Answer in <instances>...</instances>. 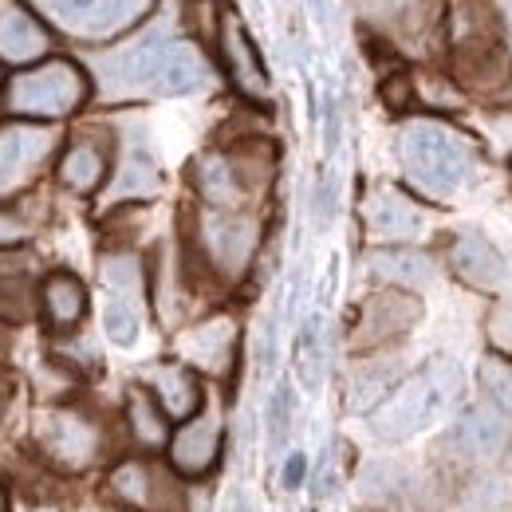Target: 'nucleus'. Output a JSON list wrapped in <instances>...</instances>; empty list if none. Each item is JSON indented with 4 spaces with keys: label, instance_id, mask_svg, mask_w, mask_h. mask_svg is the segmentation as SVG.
<instances>
[{
    "label": "nucleus",
    "instance_id": "f257e3e1",
    "mask_svg": "<svg viewBox=\"0 0 512 512\" xmlns=\"http://www.w3.org/2000/svg\"><path fill=\"white\" fill-rule=\"evenodd\" d=\"M103 87L111 95H193L205 87L209 67L190 40L150 32L99 60Z\"/></svg>",
    "mask_w": 512,
    "mask_h": 512
},
{
    "label": "nucleus",
    "instance_id": "f03ea898",
    "mask_svg": "<svg viewBox=\"0 0 512 512\" xmlns=\"http://www.w3.org/2000/svg\"><path fill=\"white\" fill-rule=\"evenodd\" d=\"M398 162H402L410 186H418L426 197H449L473 178L477 150L449 123L414 119L398 130Z\"/></svg>",
    "mask_w": 512,
    "mask_h": 512
},
{
    "label": "nucleus",
    "instance_id": "7ed1b4c3",
    "mask_svg": "<svg viewBox=\"0 0 512 512\" xmlns=\"http://www.w3.org/2000/svg\"><path fill=\"white\" fill-rule=\"evenodd\" d=\"M91 99V75L67 56H48L44 64L24 67L4 83V111L24 123H60L83 111Z\"/></svg>",
    "mask_w": 512,
    "mask_h": 512
},
{
    "label": "nucleus",
    "instance_id": "20e7f679",
    "mask_svg": "<svg viewBox=\"0 0 512 512\" xmlns=\"http://www.w3.org/2000/svg\"><path fill=\"white\" fill-rule=\"evenodd\" d=\"M457 390H461V371L446 359L414 371L410 379L394 383V390L371 410V418H367L371 434L379 442H406V438L422 434L434 418L446 414V406L457 398Z\"/></svg>",
    "mask_w": 512,
    "mask_h": 512
},
{
    "label": "nucleus",
    "instance_id": "39448f33",
    "mask_svg": "<svg viewBox=\"0 0 512 512\" xmlns=\"http://www.w3.org/2000/svg\"><path fill=\"white\" fill-rule=\"evenodd\" d=\"M449 44H453V64L457 79L473 91H501L509 83L512 64L501 44L497 16L481 0H453L449 8Z\"/></svg>",
    "mask_w": 512,
    "mask_h": 512
},
{
    "label": "nucleus",
    "instance_id": "423d86ee",
    "mask_svg": "<svg viewBox=\"0 0 512 512\" xmlns=\"http://www.w3.org/2000/svg\"><path fill=\"white\" fill-rule=\"evenodd\" d=\"M36 449L48 469L60 473H87L107 461L111 453V434L103 418H95L87 406H48L36 418Z\"/></svg>",
    "mask_w": 512,
    "mask_h": 512
},
{
    "label": "nucleus",
    "instance_id": "0eeeda50",
    "mask_svg": "<svg viewBox=\"0 0 512 512\" xmlns=\"http://www.w3.org/2000/svg\"><path fill=\"white\" fill-rule=\"evenodd\" d=\"M36 16L83 44H107L115 36L130 32L150 8L154 0H32Z\"/></svg>",
    "mask_w": 512,
    "mask_h": 512
},
{
    "label": "nucleus",
    "instance_id": "6e6552de",
    "mask_svg": "<svg viewBox=\"0 0 512 512\" xmlns=\"http://www.w3.org/2000/svg\"><path fill=\"white\" fill-rule=\"evenodd\" d=\"M197 256L217 280H241L256 260L260 249V221L249 209L237 213H217L205 209L197 217Z\"/></svg>",
    "mask_w": 512,
    "mask_h": 512
},
{
    "label": "nucleus",
    "instance_id": "1a4fd4ad",
    "mask_svg": "<svg viewBox=\"0 0 512 512\" xmlns=\"http://www.w3.org/2000/svg\"><path fill=\"white\" fill-rule=\"evenodd\" d=\"M107 497L130 512H190L182 477L154 457L115 461L107 473Z\"/></svg>",
    "mask_w": 512,
    "mask_h": 512
},
{
    "label": "nucleus",
    "instance_id": "9d476101",
    "mask_svg": "<svg viewBox=\"0 0 512 512\" xmlns=\"http://www.w3.org/2000/svg\"><path fill=\"white\" fill-rule=\"evenodd\" d=\"M56 150H60V130L48 123H24V119L0 123V205L28 190L44 174Z\"/></svg>",
    "mask_w": 512,
    "mask_h": 512
},
{
    "label": "nucleus",
    "instance_id": "9b49d317",
    "mask_svg": "<svg viewBox=\"0 0 512 512\" xmlns=\"http://www.w3.org/2000/svg\"><path fill=\"white\" fill-rule=\"evenodd\" d=\"M213 48L221 56V67H225L229 83L237 87V95H245L249 103H268L272 99V79H268V67L260 60V48L253 44L245 20L233 8H221Z\"/></svg>",
    "mask_w": 512,
    "mask_h": 512
},
{
    "label": "nucleus",
    "instance_id": "f8f14e48",
    "mask_svg": "<svg viewBox=\"0 0 512 512\" xmlns=\"http://www.w3.org/2000/svg\"><path fill=\"white\" fill-rule=\"evenodd\" d=\"M418 320H422V304L410 292L379 288L359 304V316L351 327V347L355 351H383L394 339H402Z\"/></svg>",
    "mask_w": 512,
    "mask_h": 512
},
{
    "label": "nucleus",
    "instance_id": "ddd939ff",
    "mask_svg": "<svg viewBox=\"0 0 512 512\" xmlns=\"http://www.w3.org/2000/svg\"><path fill=\"white\" fill-rule=\"evenodd\" d=\"M221 446H225V422L217 406H201L190 422H182L170 434L166 446V465L182 477V481H197L209 477L221 461Z\"/></svg>",
    "mask_w": 512,
    "mask_h": 512
},
{
    "label": "nucleus",
    "instance_id": "4468645a",
    "mask_svg": "<svg viewBox=\"0 0 512 512\" xmlns=\"http://www.w3.org/2000/svg\"><path fill=\"white\" fill-rule=\"evenodd\" d=\"M52 28L24 0H0V67H36L52 56Z\"/></svg>",
    "mask_w": 512,
    "mask_h": 512
},
{
    "label": "nucleus",
    "instance_id": "2eb2a0df",
    "mask_svg": "<svg viewBox=\"0 0 512 512\" xmlns=\"http://www.w3.org/2000/svg\"><path fill=\"white\" fill-rule=\"evenodd\" d=\"M363 225H367V237H375L379 245H410L422 237L426 213L406 190L375 186L363 201Z\"/></svg>",
    "mask_w": 512,
    "mask_h": 512
},
{
    "label": "nucleus",
    "instance_id": "dca6fc26",
    "mask_svg": "<svg viewBox=\"0 0 512 512\" xmlns=\"http://www.w3.org/2000/svg\"><path fill=\"white\" fill-rule=\"evenodd\" d=\"M512 442V418H505L497 406H469L453 430H449V446L461 461H497Z\"/></svg>",
    "mask_w": 512,
    "mask_h": 512
},
{
    "label": "nucleus",
    "instance_id": "f3484780",
    "mask_svg": "<svg viewBox=\"0 0 512 512\" xmlns=\"http://www.w3.org/2000/svg\"><path fill=\"white\" fill-rule=\"evenodd\" d=\"M193 186H197V197L205 201V209H217V213H237L253 197V186L245 182L237 158L225 154V150L197 154V162H193Z\"/></svg>",
    "mask_w": 512,
    "mask_h": 512
},
{
    "label": "nucleus",
    "instance_id": "a211bd4d",
    "mask_svg": "<svg viewBox=\"0 0 512 512\" xmlns=\"http://www.w3.org/2000/svg\"><path fill=\"white\" fill-rule=\"evenodd\" d=\"M449 268H453L457 280H465L477 292H497L509 280L505 256L481 229H461L449 241Z\"/></svg>",
    "mask_w": 512,
    "mask_h": 512
},
{
    "label": "nucleus",
    "instance_id": "6ab92c4d",
    "mask_svg": "<svg viewBox=\"0 0 512 512\" xmlns=\"http://www.w3.org/2000/svg\"><path fill=\"white\" fill-rule=\"evenodd\" d=\"M56 178H60V186L67 193H79V197H91V193L107 190V178H111V146L99 134H75L64 150H60Z\"/></svg>",
    "mask_w": 512,
    "mask_h": 512
},
{
    "label": "nucleus",
    "instance_id": "aec40b11",
    "mask_svg": "<svg viewBox=\"0 0 512 512\" xmlns=\"http://www.w3.org/2000/svg\"><path fill=\"white\" fill-rule=\"evenodd\" d=\"M178 355L193 371L225 375L237 359V323L229 316H213V320L197 323L178 339Z\"/></svg>",
    "mask_w": 512,
    "mask_h": 512
},
{
    "label": "nucleus",
    "instance_id": "412c9836",
    "mask_svg": "<svg viewBox=\"0 0 512 512\" xmlns=\"http://www.w3.org/2000/svg\"><path fill=\"white\" fill-rule=\"evenodd\" d=\"M36 304H40V320L48 323V331L67 335V331H75L79 323L87 320L91 296H87V284H83L75 272L56 268V272H48V276L40 280Z\"/></svg>",
    "mask_w": 512,
    "mask_h": 512
},
{
    "label": "nucleus",
    "instance_id": "4be33fe9",
    "mask_svg": "<svg viewBox=\"0 0 512 512\" xmlns=\"http://www.w3.org/2000/svg\"><path fill=\"white\" fill-rule=\"evenodd\" d=\"M146 390L158 398V406L166 410L170 422H190L193 414L205 406V386H201V375L186 367L182 359L178 363H154L146 371Z\"/></svg>",
    "mask_w": 512,
    "mask_h": 512
},
{
    "label": "nucleus",
    "instance_id": "5701e85b",
    "mask_svg": "<svg viewBox=\"0 0 512 512\" xmlns=\"http://www.w3.org/2000/svg\"><path fill=\"white\" fill-rule=\"evenodd\" d=\"M367 272L383 284V288H398V292H418L434 280V260L410 245H383L367 256Z\"/></svg>",
    "mask_w": 512,
    "mask_h": 512
},
{
    "label": "nucleus",
    "instance_id": "b1692460",
    "mask_svg": "<svg viewBox=\"0 0 512 512\" xmlns=\"http://www.w3.org/2000/svg\"><path fill=\"white\" fill-rule=\"evenodd\" d=\"M158 190H162V174H158L154 154H150L146 146H127V154H123L119 170H115V174H111V182H107L103 201H107V205L146 201V197H154Z\"/></svg>",
    "mask_w": 512,
    "mask_h": 512
},
{
    "label": "nucleus",
    "instance_id": "393cba45",
    "mask_svg": "<svg viewBox=\"0 0 512 512\" xmlns=\"http://www.w3.org/2000/svg\"><path fill=\"white\" fill-rule=\"evenodd\" d=\"M127 430L130 438L142 449H162L170 446V418L158 406V398L146 386H130L127 390Z\"/></svg>",
    "mask_w": 512,
    "mask_h": 512
},
{
    "label": "nucleus",
    "instance_id": "a878e982",
    "mask_svg": "<svg viewBox=\"0 0 512 512\" xmlns=\"http://www.w3.org/2000/svg\"><path fill=\"white\" fill-rule=\"evenodd\" d=\"M99 280H103V288L111 296L138 304V296L146 292V264L130 249H115V253H107L99 260Z\"/></svg>",
    "mask_w": 512,
    "mask_h": 512
},
{
    "label": "nucleus",
    "instance_id": "bb28decb",
    "mask_svg": "<svg viewBox=\"0 0 512 512\" xmlns=\"http://www.w3.org/2000/svg\"><path fill=\"white\" fill-rule=\"evenodd\" d=\"M323 371H327V351H323V316H312V320L300 327V339H296V375L304 390H320L323 386Z\"/></svg>",
    "mask_w": 512,
    "mask_h": 512
},
{
    "label": "nucleus",
    "instance_id": "cd10ccee",
    "mask_svg": "<svg viewBox=\"0 0 512 512\" xmlns=\"http://www.w3.org/2000/svg\"><path fill=\"white\" fill-rule=\"evenodd\" d=\"M402 489H406V469L398 461H367L359 473V493L375 505L394 501Z\"/></svg>",
    "mask_w": 512,
    "mask_h": 512
},
{
    "label": "nucleus",
    "instance_id": "c85d7f7f",
    "mask_svg": "<svg viewBox=\"0 0 512 512\" xmlns=\"http://www.w3.org/2000/svg\"><path fill=\"white\" fill-rule=\"evenodd\" d=\"M40 312L36 304V288L28 284V276H0V323L16 327L28 323Z\"/></svg>",
    "mask_w": 512,
    "mask_h": 512
},
{
    "label": "nucleus",
    "instance_id": "c756f323",
    "mask_svg": "<svg viewBox=\"0 0 512 512\" xmlns=\"http://www.w3.org/2000/svg\"><path fill=\"white\" fill-rule=\"evenodd\" d=\"M103 335L115 343V347H134L138 335H142V316L130 300H119V296H107L103 304Z\"/></svg>",
    "mask_w": 512,
    "mask_h": 512
},
{
    "label": "nucleus",
    "instance_id": "7c9ffc66",
    "mask_svg": "<svg viewBox=\"0 0 512 512\" xmlns=\"http://www.w3.org/2000/svg\"><path fill=\"white\" fill-rule=\"evenodd\" d=\"M390 390H394V371L375 367V363L359 367L351 379V410H375Z\"/></svg>",
    "mask_w": 512,
    "mask_h": 512
},
{
    "label": "nucleus",
    "instance_id": "2f4dec72",
    "mask_svg": "<svg viewBox=\"0 0 512 512\" xmlns=\"http://www.w3.org/2000/svg\"><path fill=\"white\" fill-rule=\"evenodd\" d=\"M481 390L489 406H497L505 418H512V363L505 355H489L481 363Z\"/></svg>",
    "mask_w": 512,
    "mask_h": 512
},
{
    "label": "nucleus",
    "instance_id": "473e14b6",
    "mask_svg": "<svg viewBox=\"0 0 512 512\" xmlns=\"http://www.w3.org/2000/svg\"><path fill=\"white\" fill-rule=\"evenodd\" d=\"M292 414H296V398H292V386L280 383L268 398V410H264V426H268V442L280 446L292 430Z\"/></svg>",
    "mask_w": 512,
    "mask_h": 512
},
{
    "label": "nucleus",
    "instance_id": "72a5a7b5",
    "mask_svg": "<svg viewBox=\"0 0 512 512\" xmlns=\"http://www.w3.org/2000/svg\"><path fill=\"white\" fill-rule=\"evenodd\" d=\"M32 237V225L20 209H4L0 205V249H24V241Z\"/></svg>",
    "mask_w": 512,
    "mask_h": 512
},
{
    "label": "nucleus",
    "instance_id": "f704fd0d",
    "mask_svg": "<svg viewBox=\"0 0 512 512\" xmlns=\"http://www.w3.org/2000/svg\"><path fill=\"white\" fill-rule=\"evenodd\" d=\"M383 103L390 111H406L410 103H414V83H410V75H390L383 83Z\"/></svg>",
    "mask_w": 512,
    "mask_h": 512
},
{
    "label": "nucleus",
    "instance_id": "c9c22d12",
    "mask_svg": "<svg viewBox=\"0 0 512 512\" xmlns=\"http://www.w3.org/2000/svg\"><path fill=\"white\" fill-rule=\"evenodd\" d=\"M312 209H316V225L327 229V225H331V217H335V182H331V174H320V182H316V197H312Z\"/></svg>",
    "mask_w": 512,
    "mask_h": 512
},
{
    "label": "nucleus",
    "instance_id": "e433bc0d",
    "mask_svg": "<svg viewBox=\"0 0 512 512\" xmlns=\"http://www.w3.org/2000/svg\"><path fill=\"white\" fill-rule=\"evenodd\" d=\"M308 481V457L304 453H288L284 457V473H280V485L292 493V489H300Z\"/></svg>",
    "mask_w": 512,
    "mask_h": 512
},
{
    "label": "nucleus",
    "instance_id": "4c0bfd02",
    "mask_svg": "<svg viewBox=\"0 0 512 512\" xmlns=\"http://www.w3.org/2000/svg\"><path fill=\"white\" fill-rule=\"evenodd\" d=\"M12 347H16V335H12V327H8V323H0V367L8 363Z\"/></svg>",
    "mask_w": 512,
    "mask_h": 512
},
{
    "label": "nucleus",
    "instance_id": "58836bf2",
    "mask_svg": "<svg viewBox=\"0 0 512 512\" xmlns=\"http://www.w3.org/2000/svg\"><path fill=\"white\" fill-rule=\"evenodd\" d=\"M493 323H501V347H512V320H509V312L493 316Z\"/></svg>",
    "mask_w": 512,
    "mask_h": 512
},
{
    "label": "nucleus",
    "instance_id": "ea45409f",
    "mask_svg": "<svg viewBox=\"0 0 512 512\" xmlns=\"http://www.w3.org/2000/svg\"><path fill=\"white\" fill-rule=\"evenodd\" d=\"M8 394H12V379H8V375H4V367H0V410H4Z\"/></svg>",
    "mask_w": 512,
    "mask_h": 512
},
{
    "label": "nucleus",
    "instance_id": "a19ab883",
    "mask_svg": "<svg viewBox=\"0 0 512 512\" xmlns=\"http://www.w3.org/2000/svg\"><path fill=\"white\" fill-rule=\"evenodd\" d=\"M0 512H12V493H8L4 481H0Z\"/></svg>",
    "mask_w": 512,
    "mask_h": 512
},
{
    "label": "nucleus",
    "instance_id": "79ce46f5",
    "mask_svg": "<svg viewBox=\"0 0 512 512\" xmlns=\"http://www.w3.org/2000/svg\"><path fill=\"white\" fill-rule=\"evenodd\" d=\"M0 91H4V67H0Z\"/></svg>",
    "mask_w": 512,
    "mask_h": 512
}]
</instances>
